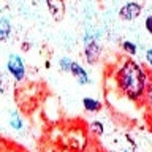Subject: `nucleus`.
<instances>
[{
	"label": "nucleus",
	"instance_id": "obj_1",
	"mask_svg": "<svg viewBox=\"0 0 152 152\" xmlns=\"http://www.w3.org/2000/svg\"><path fill=\"white\" fill-rule=\"evenodd\" d=\"M117 84L128 98H141L146 92V73L142 66L135 60H127L117 73Z\"/></svg>",
	"mask_w": 152,
	"mask_h": 152
},
{
	"label": "nucleus",
	"instance_id": "obj_2",
	"mask_svg": "<svg viewBox=\"0 0 152 152\" xmlns=\"http://www.w3.org/2000/svg\"><path fill=\"white\" fill-rule=\"evenodd\" d=\"M8 70L18 81L22 79L24 75H26V68H24V64H22L21 57L16 56V54H11L8 57Z\"/></svg>",
	"mask_w": 152,
	"mask_h": 152
},
{
	"label": "nucleus",
	"instance_id": "obj_3",
	"mask_svg": "<svg viewBox=\"0 0 152 152\" xmlns=\"http://www.w3.org/2000/svg\"><path fill=\"white\" fill-rule=\"evenodd\" d=\"M140 13H141V7L138 3H133V2L124 5V7L121 8V18L127 19V21H132V19L138 18Z\"/></svg>",
	"mask_w": 152,
	"mask_h": 152
},
{
	"label": "nucleus",
	"instance_id": "obj_4",
	"mask_svg": "<svg viewBox=\"0 0 152 152\" xmlns=\"http://www.w3.org/2000/svg\"><path fill=\"white\" fill-rule=\"evenodd\" d=\"M100 52H102V48L95 40L86 43V59H87L89 64H95L98 60Z\"/></svg>",
	"mask_w": 152,
	"mask_h": 152
},
{
	"label": "nucleus",
	"instance_id": "obj_5",
	"mask_svg": "<svg viewBox=\"0 0 152 152\" xmlns=\"http://www.w3.org/2000/svg\"><path fill=\"white\" fill-rule=\"evenodd\" d=\"M70 71L76 76V79L79 81L81 84H87L89 83V78H87V73L83 70V66L75 64V62H71V66H70Z\"/></svg>",
	"mask_w": 152,
	"mask_h": 152
},
{
	"label": "nucleus",
	"instance_id": "obj_6",
	"mask_svg": "<svg viewBox=\"0 0 152 152\" xmlns=\"http://www.w3.org/2000/svg\"><path fill=\"white\" fill-rule=\"evenodd\" d=\"M48 8L51 10L52 16H54L56 21H60L62 16H64V10H65V5L62 2H48Z\"/></svg>",
	"mask_w": 152,
	"mask_h": 152
},
{
	"label": "nucleus",
	"instance_id": "obj_7",
	"mask_svg": "<svg viewBox=\"0 0 152 152\" xmlns=\"http://www.w3.org/2000/svg\"><path fill=\"white\" fill-rule=\"evenodd\" d=\"M10 30H11L10 21L7 18L0 16V40H7L8 35H10Z\"/></svg>",
	"mask_w": 152,
	"mask_h": 152
},
{
	"label": "nucleus",
	"instance_id": "obj_8",
	"mask_svg": "<svg viewBox=\"0 0 152 152\" xmlns=\"http://www.w3.org/2000/svg\"><path fill=\"white\" fill-rule=\"evenodd\" d=\"M83 103H84V108L87 109V111H100V109H102V102H98V100H95V98L86 97L83 100Z\"/></svg>",
	"mask_w": 152,
	"mask_h": 152
},
{
	"label": "nucleus",
	"instance_id": "obj_9",
	"mask_svg": "<svg viewBox=\"0 0 152 152\" xmlns=\"http://www.w3.org/2000/svg\"><path fill=\"white\" fill-rule=\"evenodd\" d=\"M10 122H11V125L16 128V130H19V128L22 127V122H21V119H19V116H18L16 113L11 114V119H10Z\"/></svg>",
	"mask_w": 152,
	"mask_h": 152
},
{
	"label": "nucleus",
	"instance_id": "obj_10",
	"mask_svg": "<svg viewBox=\"0 0 152 152\" xmlns=\"http://www.w3.org/2000/svg\"><path fill=\"white\" fill-rule=\"evenodd\" d=\"M122 46H124V49H125L128 54H135L136 52V46L133 45V43H130V41H124Z\"/></svg>",
	"mask_w": 152,
	"mask_h": 152
},
{
	"label": "nucleus",
	"instance_id": "obj_11",
	"mask_svg": "<svg viewBox=\"0 0 152 152\" xmlns=\"http://www.w3.org/2000/svg\"><path fill=\"white\" fill-rule=\"evenodd\" d=\"M70 66H71V60L70 59H62L60 60V68L64 70V71H70Z\"/></svg>",
	"mask_w": 152,
	"mask_h": 152
},
{
	"label": "nucleus",
	"instance_id": "obj_12",
	"mask_svg": "<svg viewBox=\"0 0 152 152\" xmlns=\"http://www.w3.org/2000/svg\"><path fill=\"white\" fill-rule=\"evenodd\" d=\"M92 130L97 133V135H103V124H100V122H92Z\"/></svg>",
	"mask_w": 152,
	"mask_h": 152
},
{
	"label": "nucleus",
	"instance_id": "obj_13",
	"mask_svg": "<svg viewBox=\"0 0 152 152\" xmlns=\"http://www.w3.org/2000/svg\"><path fill=\"white\" fill-rule=\"evenodd\" d=\"M146 30L149 33H152V16H149L146 19Z\"/></svg>",
	"mask_w": 152,
	"mask_h": 152
},
{
	"label": "nucleus",
	"instance_id": "obj_14",
	"mask_svg": "<svg viewBox=\"0 0 152 152\" xmlns=\"http://www.w3.org/2000/svg\"><path fill=\"white\" fill-rule=\"evenodd\" d=\"M146 59H147V62H149V65H152V49L146 51Z\"/></svg>",
	"mask_w": 152,
	"mask_h": 152
},
{
	"label": "nucleus",
	"instance_id": "obj_15",
	"mask_svg": "<svg viewBox=\"0 0 152 152\" xmlns=\"http://www.w3.org/2000/svg\"><path fill=\"white\" fill-rule=\"evenodd\" d=\"M147 100H149V103H151V108H152V89H151V87L147 89Z\"/></svg>",
	"mask_w": 152,
	"mask_h": 152
},
{
	"label": "nucleus",
	"instance_id": "obj_16",
	"mask_svg": "<svg viewBox=\"0 0 152 152\" xmlns=\"http://www.w3.org/2000/svg\"><path fill=\"white\" fill-rule=\"evenodd\" d=\"M149 87H151V89H152V78H151V86H149Z\"/></svg>",
	"mask_w": 152,
	"mask_h": 152
},
{
	"label": "nucleus",
	"instance_id": "obj_17",
	"mask_svg": "<svg viewBox=\"0 0 152 152\" xmlns=\"http://www.w3.org/2000/svg\"><path fill=\"white\" fill-rule=\"evenodd\" d=\"M125 152H132V151H125Z\"/></svg>",
	"mask_w": 152,
	"mask_h": 152
}]
</instances>
